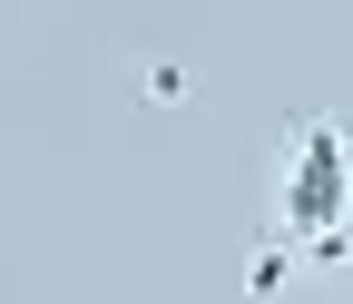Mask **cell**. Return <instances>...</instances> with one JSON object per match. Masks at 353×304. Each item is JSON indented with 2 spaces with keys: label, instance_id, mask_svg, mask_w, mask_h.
<instances>
[{
  "label": "cell",
  "instance_id": "cell-2",
  "mask_svg": "<svg viewBox=\"0 0 353 304\" xmlns=\"http://www.w3.org/2000/svg\"><path fill=\"white\" fill-rule=\"evenodd\" d=\"M285 285H294V236H285V226H265L255 255H245V294L265 304V294H285Z\"/></svg>",
  "mask_w": 353,
  "mask_h": 304
},
{
  "label": "cell",
  "instance_id": "cell-4",
  "mask_svg": "<svg viewBox=\"0 0 353 304\" xmlns=\"http://www.w3.org/2000/svg\"><path fill=\"white\" fill-rule=\"evenodd\" d=\"M294 265H314V275H343V265H353V226H324V236H294Z\"/></svg>",
  "mask_w": 353,
  "mask_h": 304
},
{
  "label": "cell",
  "instance_id": "cell-1",
  "mask_svg": "<svg viewBox=\"0 0 353 304\" xmlns=\"http://www.w3.org/2000/svg\"><path fill=\"white\" fill-rule=\"evenodd\" d=\"M343 206H353V138H343V118H324V108L285 118V216L275 226L285 236H324V226H343Z\"/></svg>",
  "mask_w": 353,
  "mask_h": 304
},
{
  "label": "cell",
  "instance_id": "cell-3",
  "mask_svg": "<svg viewBox=\"0 0 353 304\" xmlns=\"http://www.w3.org/2000/svg\"><path fill=\"white\" fill-rule=\"evenodd\" d=\"M187 89H196V79L176 69V59H138V99L148 108H187Z\"/></svg>",
  "mask_w": 353,
  "mask_h": 304
}]
</instances>
